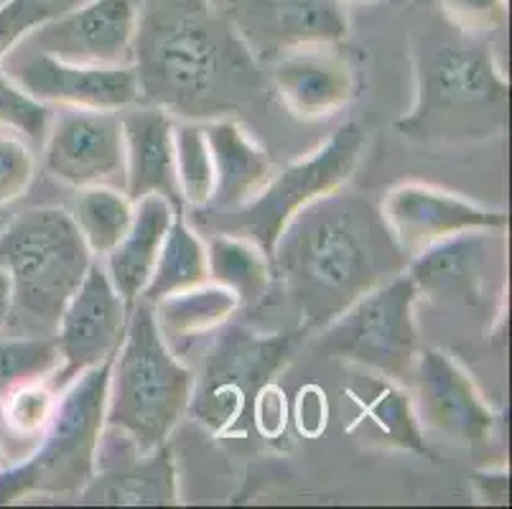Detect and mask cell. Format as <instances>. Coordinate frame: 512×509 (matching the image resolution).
<instances>
[{"label":"cell","instance_id":"obj_25","mask_svg":"<svg viewBox=\"0 0 512 509\" xmlns=\"http://www.w3.org/2000/svg\"><path fill=\"white\" fill-rule=\"evenodd\" d=\"M372 392L365 395H355V403L360 405V420L357 423H370L377 431V436L383 438L390 446H398L411 454L426 456L431 459V448H428L426 438H423V428L418 423L416 413H413V400L408 398V392L400 385L390 380H370Z\"/></svg>","mask_w":512,"mask_h":509},{"label":"cell","instance_id":"obj_29","mask_svg":"<svg viewBox=\"0 0 512 509\" xmlns=\"http://www.w3.org/2000/svg\"><path fill=\"white\" fill-rule=\"evenodd\" d=\"M276 28L291 46L337 44L347 36V16L332 0H283L276 6Z\"/></svg>","mask_w":512,"mask_h":509},{"label":"cell","instance_id":"obj_30","mask_svg":"<svg viewBox=\"0 0 512 509\" xmlns=\"http://www.w3.org/2000/svg\"><path fill=\"white\" fill-rule=\"evenodd\" d=\"M57 390L44 382L16 387L0 400V418L8 431L23 441H36L49 426L54 408H57Z\"/></svg>","mask_w":512,"mask_h":509},{"label":"cell","instance_id":"obj_34","mask_svg":"<svg viewBox=\"0 0 512 509\" xmlns=\"http://www.w3.org/2000/svg\"><path fill=\"white\" fill-rule=\"evenodd\" d=\"M446 23L467 36L487 39L507 23V0H436Z\"/></svg>","mask_w":512,"mask_h":509},{"label":"cell","instance_id":"obj_20","mask_svg":"<svg viewBox=\"0 0 512 509\" xmlns=\"http://www.w3.org/2000/svg\"><path fill=\"white\" fill-rule=\"evenodd\" d=\"M133 222L123 240L105 255V270L115 291L128 306L141 298L151 270L158 260L176 212L164 196L151 194L133 202Z\"/></svg>","mask_w":512,"mask_h":509},{"label":"cell","instance_id":"obj_4","mask_svg":"<svg viewBox=\"0 0 512 509\" xmlns=\"http://www.w3.org/2000/svg\"><path fill=\"white\" fill-rule=\"evenodd\" d=\"M192 392V370L158 329L153 303L138 298L110 367L105 426L118 431L136 454H153L189 413Z\"/></svg>","mask_w":512,"mask_h":509},{"label":"cell","instance_id":"obj_3","mask_svg":"<svg viewBox=\"0 0 512 509\" xmlns=\"http://www.w3.org/2000/svg\"><path fill=\"white\" fill-rule=\"evenodd\" d=\"M416 100L395 130L406 140L467 143L500 135L510 118V79L487 39L446 23L421 34L413 46Z\"/></svg>","mask_w":512,"mask_h":509},{"label":"cell","instance_id":"obj_19","mask_svg":"<svg viewBox=\"0 0 512 509\" xmlns=\"http://www.w3.org/2000/svg\"><path fill=\"white\" fill-rule=\"evenodd\" d=\"M214 166L212 204L204 209L222 212L250 202L273 176V161L245 125L232 118L202 123Z\"/></svg>","mask_w":512,"mask_h":509},{"label":"cell","instance_id":"obj_7","mask_svg":"<svg viewBox=\"0 0 512 509\" xmlns=\"http://www.w3.org/2000/svg\"><path fill=\"white\" fill-rule=\"evenodd\" d=\"M306 336L304 329L263 334L227 321L204 357L202 375L194 377L189 413L212 438L242 436L255 395L276 380Z\"/></svg>","mask_w":512,"mask_h":509},{"label":"cell","instance_id":"obj_13","mask_svg":"<svg viewBox=\"0 0 512 509\" xmlns=\"http://www.w3.org/2000/svg\"><path fill=\"white\" fill-rule=\"evenodd\" d=\"M128 311L130 306L110 283L105 265L95 258L54 329L62 357L51 382L54 390H62L85 370L115 357L128 326Z\"/></svg>","mask_w":512,"mask_h":509},{"label":"cell","instance_id":"obj_5","mask_svg":"<svg viewBox=\"0 0 512 509\" xmlns=\"http://www.w3.org/2000/svg\"><path fill=\"white\" fill-rule=\"evenodd\" d=\"M92 260L95 255L67 209L11 214L0 230V270L11 280V316L31 321V334H51Z\"/></svg>","mask_w":512,"mask_h":509},{"label":"cell","instance_id":"obj_2","mask_svg":"<svg viewBox=\"0 0 512 509\" xmlns=\"http://www.w3.org/2000/svg\"><path fill=\"white\" fill-rule=\"evenodd\" d=\"M408 260L380 207L342 189L293 214L271 250L273 270L306 334L403 273Z\"/></svg>","mask_w":512,"mask_h":509},{"label":"cell","instance_id":"obj_37","mask_svg":"<svg viewBox=\"0 0 512 509\" xmlns=\"http://www.w3.org/2000/svg\"><path fill=\"white\" fill-rule=\"evenodd\" d=\"M477 484L482 487L484 502H507V474H477Z\"/></svg>","mask_w":512,"mask_h":509},{"label":"cell","instance_id":"obj_31","mask_svg":"<svg viewBox=\"0 0 512 509\" xmlns=\"http://www.w3.org/2000/svg\"><path fill=\"white\" fill-rule=\"evenodd\" d=\"M51 125V110L44 102L23 92L3 69H0V128H8L21 138L44 143Z\"/></svg>","mask_w":512,"mask_h":509},{"label":"cell","instance_id":"obj_9","mask_svg":"<svg viewBox=\"0 0 512 509\" xmlns=\"http://www.w3.org/2000/svg\"><path fill=\"white\" fill-rule=\"evenodd\" d=\"M365 146L367 133L360 123L349 120L339 125L316 151L273 174L250 202L235 209H222L230 212V217L220 219L217 232L250 237L271 255L278 235L293 214L321 196L342 189L352 179Z\"/></svg>","mask_w":512,"mask_h":509},{"label":"cell","instance_id":"obj_10","mask_svg":"<svg viewBox=\"0 0 512 509\" xmlns=\"http://www.w3.org/2000/svg\"><path fill=\"white\" fill-rule=\"evenodd\" d=\"M505 230L454 235L413 255L406 273L418 293L444 306L492 308L505 280Z\"/></svg>","mask_w":512,"mask_h":509},{"label":"cell","instance_id":"obj_27","mask_svg":"<svg viewBox=\"0 0 512 509\" xmlns=\"http://www.w3.org/2000/svg\"><path fill=\"white\" fill-rule=\"evenodd\" d=\"M59 364L54 334L0 336V400L16 387L51 380Z\"/></svg>","mask_w":512,"mask_h":509},{"label":"cell","instance_id":"obj_36","mask_svg":"<svg viewBox=\"0 0 512 509\" xmlns=\"http://www.w3.org/2000/svg\"><path fill=\"white\" fill-rule=\"evenodd\" d=\"M327 395H321L319 387H304L296 403V426L304 436L316 438L327 428Z\"/></svg>","mask_w":512,"mask_h":509},{"label":"cell","instance_id":"obj_14","mask_svg":"<svg viewBox=\"0 0 512 509\" xmlns=\"http://www.w3.org/2000/svg\"><path fill=\"white\" fill-rule=\"evenodd\" d=\"M44 171L74 189L125 181L123 125L115 112L67 107L44 138Z\"/></svg>","mask_w":512,"mask_h":509},{"label":"cell","instance_id":"obj_15","mask_svg":"<svg viewBox=\"0 0 512 509\" xmlns=\"http://www.w3.org/2000/svg\"><path fill=\"white\" fill-rule=\"evenodd\" d=\"M138 0H85L34 28L16 49L41 51L69 64H130Z\"/></svg>","mask_w":512,"mask_h":509},{"label":"cell","instance_id":"obj_26","mask_svg":"<svg viewBox=\"0 0 512 509\" xmlns=\"http://www.w3.org/2000/svg\"><path fill=\"white\" fill-rule=\"evenodd\" d=\"M133 207L123 189L115 186H87L79 189L72 207V219L85 237L95 258H105L128 232L133 222Z\"/></svg>","mask_w":512,"mask_h":509},{"label":"cell","instance_id":"obj_32","mask_svg":"<svg viewBox=\"0 0 512 509\" xmlns=\"http://www.w3.org/2000/svg\"><path fill=\"white\" fill-rule=\"evenodd\" d=\"M62 13L59 0H3L0 3V64L26 36Z\"/></svg>","mask_w":512,"mask_h":509},{"label":"cell","instance_id":"obj_11","mask_svg":"<svg viewBox=\"0 0 512 509\" xmlns=\"http://www.w3.org/2000/svg\"><path fill=\"white\" fill-rule=\"evenodd\" d=\"M0 69L23 92H29L44 105L102 112H120L141 105V90L130 64H69L41 51L13 49Z\"/></svg>","mask_w":512,"mask_h":509},{"label":"cell","instance_id":"obj_18","mask_svg":"<svg viewBox=\"0 0 512 509\" xmlns=\"http://www.w3.org/2000/svg\"><path fill=\"white\" fill-rule=\"evenodd\" d=\"M125 140L123 191L130 202L158 194L184 214L174 156V118L161 107L141 105L120 118Z\"/></svg>","mask_w":512,"mask_h":509},{"label":"cell","instance_id":"obj_1","mask_svg":"<svg viewBox=\"0 0 512 509\" xmlns=\"http://www.w3.org/2000/svg\"><path fill=\"white\" fill-rule=\"evenodd\" d=\"M130 67L141 105L197 123L230 118L263 92L253 51L212 0H138Z\"/></svg>","mask_w":512,"mask_h":509},{"label":"cell","instance_id":"obj_21","mask_svg":"<svg viewBox=\"0 0 512 509\" xmlns=\"http://www.w3.org/2000/svg\"><path fill=\"white\" fill-rule=\"evenodd\" d=\"M79 497L85 504H179V471L169 443L95 474Z\"/></svg>","mask_w":512,"mask_h":509},{"label":"cell","instance_id":"obj_16","mask_svg":"<svg viewBox=\"0 0 512 509\" xmlns=\"http://www.w3.org/2000/svg\"><path fill=\"white\" fill-rule=\"evenodd\" d=\"M380 214L408 258L464 232L507 230V214L502 209L482 207L421 181L393 186L380 204Z\"/></svg>","mask_w":512,"mask_h":509},{"label":"cell","instance_id":"obj_35","mask_svg":"<svg viewBox=\"0 0 512 509\" xmlns=\"http://www.w3.org/2000/svg\"><path fill=\"white\" fill-rule=\"evenodd\" d=\"M250 423L258 428L265 441H281L288 428V403L286 392L276 380L268 382L263 390L255 395L253 410H250Z\"/></svg>","mask_w":512,"mask_h":509},{"label":"cell","instance_id":"obj_23","mask_svg":"<svg viewBox=\"0 0 512 509\" xmlns=\"http://www.w3.org/2000/svg\"><path fill=\"white\" fill-rule=\"evenodd\" d=\"M237 308L240 303L230 291L207 280L202 286L186 288L156 301L153 314L169 347H174L179 342H194L209 331H217L235 316Z\"/></svg>","mask_w":512,"mask_h":509},{"label":"cell","instance_id":"obj_17","mask_svg":"<svg viewBox=\"0 0 512 509\" xmlns=\"http://www.w3.org/2000/svg\"><path fill=\"white\" fill-rule=\"evenodd\" d=\"M278 97L299 120L332 118L355 97V67L337 44H293L271 69Z\"/></svg>","mask_w":512,"mask_h":509},{"label":"cell","instance_id":"obj_22","mask_svg":"<svg viewBox=\"0 0 512 509\" xmlns=\"http://www.w3.org/2000/svg\"><path fill=\"white\" fill-rule=\"evenodd\" d=\"M207 247V275L237 298L240 308L258 306L271 288V255L250 237L217 232L204 242Z\"/></svg>","mask_w":512,"mask_h":509},{"label":"cell","instance_id":"obj_38","mask_svg":"<svg viewBox=\"0 0 512 509\" xmlns=\"http://www.w3.org/2000/svg\"><path fill=\"white\" fill-rule=\"evenodd\" d=\"M11 321V280L0 270V329Z\"/></svg>","mask_w":512,"mask_h":509},{"label":"cell","instance_id":"obj_41","mask_svg":"<svg viewBox=\"0 0 512 509\" xmlns=\"http://www.w3.org/2000/svg\"><path fill=\"white\" fill-rule=\"evenodd\" d=\"M72 3H85V0H72Z\"/></svg>","mask_w":512,"mask_h":509},{"label":"cell","instance_id":"obj_39","mask_svg":"<svg viewBox=\"0 0 512 509\" xmlns=\"http://www.w3.org/2000/svg\"><path fill=\"white\" fill-rule=\"evenodd\" d=\"M342 6H367V3H375V0H339Z\"/></svg>","mask_w":512,"mask_h":509},{"label":"cell","instance_id":"obj_24","mask_svg":"<svg viewBox=\"0 0 512 509\" xmlns=\"http://www.w3.org/2000/svg\"><path fill=\"white\" fill-rule=\"evenodd\" d=\"M207 280V247H204V240L192 224L186 222L184 214H176L141 298L148 303H156L161 298L186 291V288L202 286Z\"/></svg>","mask_w":512,"mask_h":509},{"label":"cell","instance_id":"obj_6","mask_svg":"<svg viewBox=\"0 0 512 509\" xmlns=\"http://www.w3.org/2000/svg\"><path fill=\"white\" fill-rule=\"evenodd\" d=\"M110 367L113 357L85 370L59 390L49 426L36 438L39 448L21 464L0 471V504L36 494H79L92 482L105 431Z\"/></svg>","mask_w":512,"mask_h":509},{"label":"cell","instance_id":"obj_12","mask_svg":"<svg viewBox=\"0 0 512 509\" xmlns=\"http://www.w3.org/2000/svg\"><path fill=\"white\" fill-rule=\"evenodd\" d=\"M411 387L413 413L426 431L472 451L492 441L495 413L462 364L441 349H423L416 357Z\"/></svg>","mask_w":512,"mask_h":509},{"label":"cell","instance_id":"obj_33","mask_svg":"<svg viewBox=\"0 0 512 509\" xmlns=\"http://www.w3.org/2000/svg\"><path fill=\"white\" fill-rule=\"evenodd\" d=\"M36 179V156L26 140L0 133V209L11 207Z\"/></svg>","mask_w":512,"mask_h":509},{"label":"cell","instance_id":"obj_8","mask_svg":"<svg viewBox=\"0 0 512 509\" xmlns=\"http://www.w3.org/2000/svg\"><path fill=\"white\" fill-rule=\"evenodd\" d=\"M418 298L421 293L416 283L403 270L357 298L327 326H321L316 352L329 359H344L375 377L408 387L418 357V329L413 316Z\"/></svg>","mask_w":512,"mask_h":509},{"label":"cell","instance_id":"obj_28","mask_svg":"<svg viewBox=\"0 0 512 509\" xmlns=\"http://www.w3.org/2000/svg\"><path fill=\"white\" fill-rule=\"evenodd\" d=\"M174 156L184 207H209L214 194V166L202 123L197 120L174 123Z\"/></svg>","mask_w":512,"mask_h":509},{"label":"cell","instance_id":"obj_40","mask_svg":"<svg viewBox=\"0 0 512 509\" xmlns=\"http://www.w3.org/2000/svg\"><path fill=\"white\" fill-rule=\"evenodd\" d=\"M8 217H11V214H8L6 209H0V230H3V224L8 222Z\"/></svg>","mask_w":512,"mask_h":509}]
</instances>
